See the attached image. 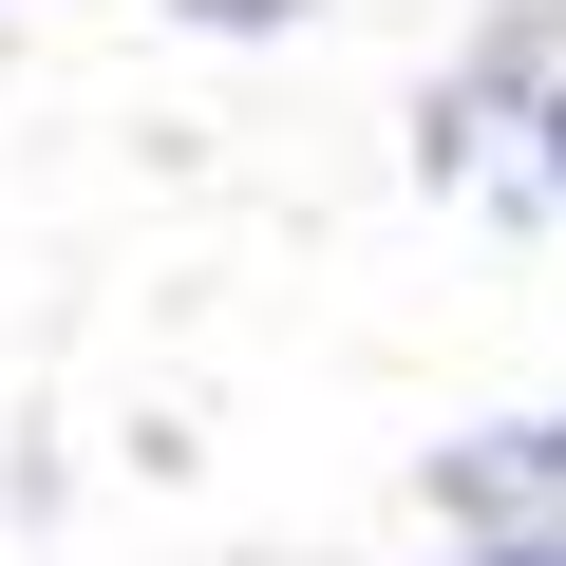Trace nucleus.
<instances>
[{
  "mask_svg": "<svg viewBox=\"0 0 566 566\" xmlns=\"http://www.w3.org/2000/svg\"><path fill=\"white\" fill-rule=\"evenodd\" d=\"M453 528H528V510H566V416H510V434H453L434 472H416Z\"/></svg>",
  "mask_w": 566,
  "mask_h": 566,
  "instance_id": "obj_1",
  "label": "nucleus"
},
{
  "mask_svg": "<svg viewBox=\"0 0 566 566\" xmlns=\"http://www.w3.org/2000/svg\"><path fill=\"white\" fill-rule=\"evenodd\" d=\"M453 566H566V510H528V528H453Z\"/></svg>",
  "mask_w": 566,
  "mask_h": 566,
  "instance_id": "obj_2",
  "label": "nucleus"
},
{
  "mask_svg": "<svg viewBox=\"0 0 566 566\" xmlns=\"http://www.w3.org/2000/svg\"><path fill=\"white\" fill-rule=\"evenodd\" d=\"M170 20H189V39H283L303 0H170Z\"/></svg>",
  "mask_w": 566,
  "mask_h": 566,
  "instance_id": "obj_3",
  "label": "nucleus"
},
{
  "mask_svg": "<svg viewBox=\"0 0 566 566\" xmlns=\"http://www.w3.org/2000/svg\"><path fill=\"white\" fill-rule=\"evenodd\" d=\"M528 133H547V151H528V189H547V208H566V95H547V114H528Z\"/></svg>",
  "mask_w": 566,
  "mask_h": 566,
  "instance_id": "obj_4",
  "label": "nucleus"
}]
</instances>
